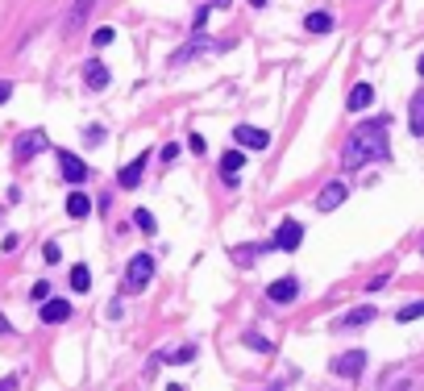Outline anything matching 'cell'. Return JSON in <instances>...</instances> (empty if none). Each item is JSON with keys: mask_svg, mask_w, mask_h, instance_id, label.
Returning a JSON list of instances; mask_svg holds the SVG:
<instances>
[{"mask_svg": "<svg viewBox=\"0 0 424 391\" xmlns=\"http://www.w3.org/2000/svg\"><path fill=\"white\" fill-rule=\"evenodd\" d=\"M17 383H21L17 375H4V379H0V391H17Z\"/></svg>", "mask_w": 424, "mask_h": 391, "instance_id": "34", "label": "cell"}, {"mask_svg": "<svg viewBox=\"0 0 424 391\" xmlns=\"http://www.w3.org/2000/svg\"><path fill=\"white\" fill-rule=\"evenodd\" d=\"M175 158H179V146H175V142H166V146H163V163H175Z\"/></svg>", "mask_w": 424, "mask_h": 391, "instance_id": "33", "label": "cell"}, {"mask_svg": "<svg viewBox=\"0 0 424 391\" xmlns=\"http://www.w3.org/2000/svg\"><path fill=\"white\" fill-rule=\"evenodd\" d=\"M84 83H88L92 92H104V88H108V67H104L100 59H88V63H84Z\"/></svg>", "mask_w": 424, "mask_h": 391, "instance_id": "14", "label": "cell"}, {"mask_svg": "<svg viewBox=\"0 0 424 391\" xmlns=\"http://www.w3.org/2000/svg\"><path fill=\"white\" fill-rule=\"evenodd\" d=\"M271 250H275V242H250V245H233L229 258H233L237 267H254L258 254H271Z\"/></svg>", "mask_w": 424, "mask_h": 391, "instance_id": "8", "label": "cell"}, {"mask_svg": "<svg viewBox=\"0 0 424 391\" xmlns=\"http://www.w3.org/2000/svg\"><path fill=\"white\" fill-rule=\"evenodd\" d=\"M71 292H92V270L84 267V263L71 267Z\"/></svg>", "mask_w": 424, "mask_h": 391, "instance_id": "22", "label": "cell"}, {"mask_svg": "<svg viewBox=\"0 0 424 391\" xmlns=\"http://www.w3.org/2000/svg\"><path fill=\"white\" fill-rule=\"evenodd\" d=\"M333 25H337V21H333V13H325V9H316V13H308V17H304L308 34H329Z\"/></svg>", "mask_w": 424, "mask_h": 391, "instance_id": "19", "label": "cell"}, {"mask_svg": "<svg viewBox=\"0 0 424 391\" xmlns=\"http://www.w3.org/2000/svg\"><path fill=\"white\" fill-rule=\"evenodd\" d=\"M229 4H233V0H212V9H229Z\"/></svg>", "mask_w": 424, "mask_h": 391, "instance_id": "36", "label": "cell"}, {"mask_svg": "<svg viewBox=\"0 0 424 391\" xmlns=\"http://www.w3.org/2000/svg\"><path fill=\"white\" fill-rule=\"evenodd\" d=\"M113 38H117V34H113L108 25H100V29H96V34H92V46H108Z\"/></svg>", "mask_w": 424, "mask_h": 391, "instance_id": "28", "label": "cell"}, {"mask_svg": "<svg viewBox=\"0 0 424 391\" xmlns=\"http://www.w3.org/2000/svg\"><path fill=\"white\" fill-rule=\"evenodd\" d=\"M370 104H375V88H370V83H353L350 96H345V108H350V113H362V108H370Z\"/></svg>", "mask_w": 424, "mask_h": 391, "instance_id": "15", "label": "cell"}, {"mask_svg": "<svg viewBox=\"0 0 424 391\" xmlns=\"http://www.w3.org/2000/svg\"><path fill=\"white\" fill-rule=\"evenodd\" d=\"M204 50H225V42H212V38H204V29H200V34H196V38H191L188 46L171 59V63H175V67H183V63H191V59H196V54H204Z\"/></svg>", "mask_w": 424, "mask_h": 391, "instance_id": "6", "label": "cell"}, {"mask_svg": "<svg viewBox=\"0 0 424 391\" xmlns=\"http://www.w3.org/2000/svg\"><path fill=\"white\" fill-rule=\"evenodd\" d=\"M166 391H188V387H183V383H171V387H166Z\"/></svg>", "mask_w": 424, "mask_h": 391, "instance_id": "39", "label": "cell"}, {"mask_svg": "<svg viewBox=\"0 0 424 391\" xmlns=\"http://www.w3.org/2000/svg\"><path fill=\"white\" fill-rule=\"evenodd\" d=\"M208 13H212V4H200V9H196V17H191V29H196V34L208 25Z\"/></svg>", "mask_w": 424, "mask_h": 391, "instance_id": "26", "label": "cell"}, {"mask_svg": "<svg viewBox=\"0 0 424 391\" xmlns=\"http://www.w3.org/2000/svg\"><path fill=\"white\" fill-rule=\"evenodd\" d=\"M370 320H375V308H353L337 320V329H358V325H370Z\"/></svg>", "mask_w": 424, "mask_h": 391, "instance_id": "21", "label": "cell"}, {"mask_svg": "<svg viewBox=\"0 0 424 391\" xmlns=\"http://www.w3.org/2000/svg\"><path fill=\"white\" fill-rule=\"evenodd\" d=\"M133 225H138L141 233H154V229H158L154 217H150V208H138V213H133Z\"/></svg>", "mask_w": 424, "mask_h": 391, "instance_id": "25", "label": "cell"}, {"mask_svg": "<svg viewBox=\"0 0 424 391\" xmlns=\"http://www.w3.org/2000/svg\"><path fill=\"white\" fill-rule=\"evenodd\" d=\"M375 158H391L387 121H383V117H378V121H362L350 138H345V146H341V167H345V171H358V167H366V163H375Z\"/></svg>", "mask_w": 424, "mask_h": 391, "instance_id": "1", "label": "cell"}, {"mask_svg": "<svg viewBox=\"0 0 424 391\" xmlns=\"http://www.w3.org/2000/svg\"><path fill=\"white\" fill-rule=\"evenodd\" d=\"M233 142L241 150H266V146H271V133H266V129H258V125H237V129H233Z\"/></svg>", "mask_w": 424, "mask_h": 391, "instance_id": "5", "label": "cell"}, {"mask_svg": "<svg viewBox=\"0 0 424 391\" xmlns=\"http://www.w3.org/2000/svg\"><path fill=\"white\" fill-rule=\"evenodd\" d=\"M84 138H88V142H104V138H108V133H104V129H100V125H88V129H84Z\"/></svg>", "mask_w": 424, "mask_h": 391, "instance_id": "31", "label": "cell"}, {"mask_svg": "<svg viewBox=\"0 0 424 391\" xmlns=\"http://www.w3.org/2000/svg\"><path fill=\"white\" fill-rule=\"evenodd\" d=\"M366 370V354L362 350H350V354H341V358H333V375H345V379H358Z\"/></svg>", "mask_w": 424, "mask_h": 391, "instance_id": "9", "label": "cell"}, {"mask_svg": "<svg viewBox=\"0 0 424 391\" xmlns=\"http://www.w3.org/2000/svg\"><path fill=\"white\" fill-rule=\"evenodd\" d=\"M150 279H154V254H133L121 279V292H146Z\"/></svg>", "mask_w": 424, "mask_h": 391, "instance_id": "2", "label": "cell"}, {"mask_svg": "<svg viewBox=\"0 0 424 391\" xmlns=\"http://www.w3.org/2000/svg\"><path fill=\"white\" fill-rule=\"evenodd\" d=\"M50 295V283L46 279H42V283H34V288H29V300H34V304H42V300H46Z\"/></svg>", "mask_w": 424, "mask_h": 391, "instance_id": "29", "label": "cell"}, {"mask_svg": "<svg viewBox=\"0 0 424 391\" xmlns=\"http://www.w3.org/2000/svg\"><path fill=\"white\" fill-rule=\"evenodd\" d=\"M416 317H424V300H416V304H403L400 313H395V320H400V325H412Z\"/></svg>", "mask_w": 424, "mask_h": 391, "instance_id": "23", "label": "cell"}, {"mask_svg": "<svg viewBox=\"0 0 424 391\" xmlns=\"http://www.w3.org/2000/svg\"><path fill=\"white\" fill-rule=\"evenodd\" d=\"M88 213H92V200H88L84 192H71L67 196V217L71 220H84Z\"/></svg>", "mask_w": 424, "mask_h": 391, "instance_id": "20", "label": "cell"}, {"mask_svg": "<svg viewBox=\"0 0 424 391\" xmlns=\"http://www.w3.org/2000/svg\"><path fill=\"white\" fill-rule=\"evenodd\" d=\"M275 250H283V254H296L300 250V242H304V225L300 220H279V229H275Z\"/></svg>", "mask_w": 424, "mask_h": 391, "instance_id": "3", "label": "cell"}, {"mask_svg": "<svg viewBox=\"0 0 424 391\" xmlns=\"http://www.w3.org/2000/svg\"><path fill=\"white\" fill-rule=\"evenodd\" d=\"M241 167H246V154H241V150H225V154H221V179H225L229 188H237V171H241Z\"/></svg>", "mask_w": 424, "mask_h": 391, "instance_id": "12", "label": "cell"}, {"mask_svg": "<svg viewBox=\"0 0 424 391\" xmlns=\"http://www.w3.org/2000/svg\"><path fill=\"white\" fill-rule=\"evenodd\" d=\"M188 146H191V154H204V150H208V142H204L200 133H191V138H188Z\"/></svg>", "mask_w": 424, "mask_h": 391, "instance_id": "32", "label": "cell"}, {"mask_svg": "<svg viewBox=\"0 0 424 391\" xmlns=\"http://www.w3.org/2000/svg\"><path fill=\"white\" fill-rule=\"evenodd\" d=\"M38 317L46 320V325H63V320H71V304L67 300H63V295H59V300H42V313H38Z\"/></svg>", "mask_w": 424, "mask_h": 391, "instance_id": "11", "label": "cell"}, {"mask_svg": "<svg viewBox=\"0 0 424 391\" xmlns=\"http://www.w3.org/2000/svg\"><path fill=\"white\" fill-rule=\"evenodd\" d=\"M9 96H13V83H4V79H0V104H4Z\"/></svg>", "mask_w": 424, "mask_h": 391, "instance_id": "35", "label": "cell"}, {"mask_svg": "<svg viewBox=\"0 0 424 391\" xmlns=\"http://www.w3.org/2000/svg\"><path fill=\"white\" fill-rule=\"evenodd\" d=\"M92 4H96V0H75V4H71V13H67V34L84 29V21L92 17Z\"/></svg>", "mask_w": 424, "mask_h": 391, "instance_id": "18", "label": "cell"}, {"mask_svg": "<svg viewBox=\"0 0 424 391\" xmlns=\"http://www.w3.org/2000/svg\"><path fill=\"white\" fill-rule=\"evenodd\" d=\"M416 71H420V75H424V54H420V59H416Z\"/></svg>", "mask_w": 424, "mask_h": 391, "instance_id": "40", "label": "cell"}, {"mask_svg": "<svg viewBox=\"0 0 424 391\" xmlns=\"http://www.w3.org/2000/svg\"><path fill=\"white\" fill-rule=\"evenodd\" d=\"M266 295H271L275 304H291V300L300 295V279H296V275H283V279H275V283L266 288Z\"/></svg>", "mask_w": 424, "mask_h": 391, "instance_id": "10", "label": "cell"}, {"mask_svg": "<svg viewBox=\"0 0 424 391\" xmlns=\"http://www.w3.org/2000/svg\"><path fill=\"white\" fill-rule=\"evenodd\" d=\"M246 345H250V350H262V354H271V350H275V345L266 342V337H258V333H246Z\"/></svg>", "mask_w": 424, "mask_h": 391, "instance_id": "27", "label": "cell"}, {"mask_svg": "<svg viewBox=\"0 0 424 391\" xmlns=\"http://www.w3.org/2000/svg\"><path fill=\"white\" fill-rule=\"evenodd\" d=\"M59 171H63V179H67V183H75V188H79V183L88 179V163H84L79 154H67V150H59Z\"/></svg>", "mask_w": 424, "mask_h": 391, "instance_id": "7", "label": "cell"}, {"mask_svg": "<svg viewBox=\"0 0 424 391\" xmlns=\"http://www.w3.org/2000/svg\"><path fill=\"white\" fill-rule=\"evenodd\" d=\"M250 4H254V9H266V4H271V0H250Z\"/></svg>", "mask_w": 424, "mask_h": 391, "instance_id": "38", "label": "cell"}, {"mask_svg": "<svg viewBox=\"0 0 424 391\" xmlns=\"http://www.w3.org/2000/svg\"><path fill=\"white\" fill-rule=\"evenodd\" d=\"M341 200H345V183H341V179H333V183H325V188H320V196H316V208H320V213H333Z\"/></svg>", "mask_w": 424, "mask_h": 391, "instance_id": "13", "label": "cell"}, {"mask_svg": "<svg viewBox=\"0 0 424 391\" xmlns=\"http://www.w3.org/2000/svg\"><path fill=\"white\" fill-rule=\"evenodd\" d=\"M50 146V138H46V129H29V133H21V138H17V146H13V154H17V158H38V154H42V150Z\"/></svg>", "mask_w": 424, "mask_h": 391, "instance_id": "4", "label": "cell"}, {"mask_svg": "<svg viewBox=\"0 0 424 391\" xmlns=\"http://www.w3.org/2000/svg\"><path fill=\"white\" fill-rule=\"evenodd\" d=\"M0 333H13V325H9L4 317H0Z\"/></svg>", "mask_w": 424, "mask_h": 391, "instance_id": "37", "label": "cell"}, {"mask_svg": "<svg viewBox=\"0 0 424 391\" xmlns=\"http://www.w3.org/2000/svg\"><path fill=\"white\" fill-rule=\"evenodd\" d=\"M166 362H175V367H183V362H191V358H196V345H179V350H175V354H163Z\"/></svg>", "mask_w": 424, "mask_h": 391, "instance_id": "24", "label": "cell"}, {"mask_svg": "<svg viewBox=\"0 0 424 391\" xmlns=\"http://www.w3.org/2000/svg\"><path fill=\"white\" fill-rule=\"evenodd\" d=\"M408 129H412V138H424V88L408 104Z\"/></svg>", "mask_w": 424, "mask_h": 391, "instance_id": "16", "label": "cell"}, {"mask_svg": "<svg viewBox=\"0 0 424 391\" xmlns=\"http://www.w3.org/2000/svg\"><path fill=\"white\" fill-rule=\"evenodd\" d=\"M146 158H150V150H146V154H138L129 167H121V175H117L121 188H138V183H141V171H146Z\"/></svg>", "mask_w": 424, "mask_h": 391, "instance_id": "17", "label": "cell"}, {"mask_svg": "<svg viewBox=\"0 0 424 391\" xmlns=\"http://www.w3.org/2000/svg\"><path fill=\"white\" fill-rule=\"evenodd\" d=\"M42 258H46V263H59V258H63V250H59V242H46V250H42Z\"/></svg>", "mask_w": 424, "mask_h": 391, "instance_id": "30", "label": "cell"}]
</instances>
